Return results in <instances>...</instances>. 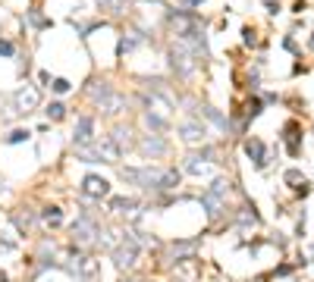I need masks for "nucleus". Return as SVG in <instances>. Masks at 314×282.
Here are the masks:
<instances>
[{
  "instance_id": "obj_28",
  "label": "nucleus",
  "mask_w": 314,
  "mask_h": 282,
  "mask_svg": "<svg viewBox=\"0 0 314 282\" xmlns=\"http://www.w3.org/2000/svg\"><path fill=\"white\" fill-rule=\"evenodd\" d=\"M28 138H32V132H28V129H13L10 135L4 138V144H22V141H28Z\"/></svg>"
},
{
  "instance_id": "obj_10",
  "label": "nucleus",
  "mask_w": 314,
  "mask_h": 282,
  "mask_svg": "<svg viewBox=\"0 0 314 282\" xmlns=\"http://www.w3.org/2000/svg\"><path fill=\"white\" fill-rule=\"evenodd\" d=\"M79 195L88 198V201H101V198L110 195V182L104 176H85L82 185H79Z\"/></svg>"
},
{
  "instance_id": "obj_37",
  "label": "nucleus",
  "mask_w": 314,
  "mask_h": 282,
  "mask_svg": "<svg viewBox=\"0 0 314 282\" xmlns=\"http://www.w3.org/2000/svg\"><path fill=\"white\" fill-rule=\"evenodd\" d=\"M305 10H308L305 0H295V4H292V13H305Z\"/></svg>"
},
{
  "instance_id": "obj_12",
  "label": "nucleus",
  "mask_w": 314,
  "mask_h": 282,
  "mask_svg": "<svg viewBox=\"0 0 314 282\" xmlns=\"http://www.w3.org/2000/svg\"><path fill=\"white\" fill-rule=\"evenodd\" d=\"M82 144H95V116H82L76 119V129H72V147H82Z\"/></svg>"
},
{
  "instance_id": "obj_35",
  "label": "nucleus",
  "mask_w": 314,
  "mask_h": 282,
  "mask_svg": "<svg viewBox=\"0 0 314 282\" xmlns=\"http://www.w3.org/2000/svg\"><path fill=\"white\" fill-rule=\"evenodd\" d=\"M283 47H286L289 53H299V44H295V38H292V35H286V38H283Z\"/></svg>"
},
{
  "instance_id": "obj_34",
  "label": "nucleus",
  "mask_w": 314,
  "mask_h": 282,
  "mask_svg": "<svg viewBox=\"0 0 314 282\" xmlns=\"http://www.w3.org/2000/svg\"><path fill=\"white\" fill-rule=\"evenodd\" d=\"M50 88H53V94H66L72 85H69L66 79H53V82H50Z\"/></svg>"
},
{
  "instance_id": "obj_7",
  "label": "nucleus",
  "mask_w": 314,
  "mask_h": 282,
  "mask_svg": "<svg viewBox=\"0 0 314 282\" xmlns=\"http://www.w3.org/2000/svg\"><path fill=\"white\" fill-rule=\"evenodd\" d=\"M72 276H79L82 282H101V263L95 257H88V254H79L76 263H69L66 267Z\"/></svg>"
},
{
  "instance_id": "obj_31",
  "label": "nucleus",
  "mask_w": 314,
  "mask_h": 282,
  "mask_svg": "<svg viewBox=\"0 0 314 282\" xmlns=\"http://www.w3.org/2000/svg\"><path fill=\"white\" fill-rule=\"evenodd\" d=\"M242 41H245L248 47H254V44H258V32H254L251 25H245V28H242Z\"/></svg>"
},
{
  "instance_id": "obj_9",
  "label": "nucleus",
  "mask_w": 314,
  "mask_h": 282,
  "mask_svg": "<svg viewBox=\"0 0 314 282\" xmlns=\"http://www.w3.org/2000/svg\"><path fill=\"white\" fill-rule=\"evenodd\" d=\"M176 132H179V138L186 141V144H205V141H208V126L201 122V116H195V119H182Z\"/></svg>"
},
{
  "instance_id": "obj_15",
  "label": "nucleus",
  "mask_w": 314,
  "mask_h": 282,
  "mask_svg": "<svg viewBox=\"0 0 314 282\" xmlns=\"http://www.w3.org/2000/svg\"><path fill=\"white\" fill-rule=\"evenodd\" d=\"M126 107H129V98H126V94H120V91H110L107 98L98 104V110L104 113V116H120Z\"/></svg>"
},
{
  "instance_id": "obj_8",
  "label": "nucleus",
  "mask_w": 314,
  "mask_h": 282,
  "mask_svg": "<svg viewBox=\"0 0 314 282\" xmlns=\"http://www.w3.org/2000/svg\"><path fill=\"white\" fill-rule=\"evenodd\" d=\"M135 150H138L141 157H151V160H154V157H163V154H167L170 144H167V138H163L160 132H154V135L148 132V135H141V138L135 141Z\"/></svg>"
},
{
  "instance_id": "obj_29",
  "label": "nucleus",
  "mask_w": 314,
  "mask_h": 282,
  "mask_svg": "<svg viewBox=\"0 0 314 282\" xmlns=\"http://www.w3.org/2000/svg\"><path fill=\"white\" fill-rule=\"evenodd\" d=\"M261 110H264V101H261V98H251V101L245 104V119L261 116Z\"/></svg>"
},
{
  "instance_id": "obj_26",
  "label": "nucleus",
  "mask_w": 314,
  "mask_h": 282,
  "mask_svg": "<svg viewBox=\"0 0 314 282\" xmlns=\"http://www.w3.org/2000/svg\"><path fill=\"white\" fill-rule=\"evenodd\" d=\"M25 19H28L35 28H50V19H47L41 10H35V7H28V10H25Z\"/></svg>"
},
{
  "instance_id": "obj_6",
  "label": "nucleus",
  "mask_w": 314,
  "mask_h": 282,
  "mask_svg": "<svg viewBox=\"0 0 314 282\" xmlns=\"http://www.w3.org/2000/svg\"><path fill=\"white\" fill-rule=\"evenodd\" d=\"M38 104H41V88L38 85H22V88H16L13 91V113L16 116H28V113H35L38 110Z\"/></svg>"
},
{
  "instance_id": "obj_22",
  "label": "nucleus",
  "mask_w": 314,
  "mask_h": 282,
  "mask_svg": "<svg viewBox=\"0 0 314 282\" xmlns=\"http://www.w3.org/2000/svg\"><path fill=\"white\" fill-rule=\"evenodd\" d=\"M138 44H145V32H126V35L120 38V53L135 50Z\"/></svg>"
},
{
  "instance_id": "obj_23",
  "label": "nucleus",
  "mask_w": 314,
  "mask_h": 282,
  "mask_svg": "<svg viewBox=\"0 0 314 282\" xmlns=\"http://www.w3.org/2000/svg\"><path fill=\"white\" fill-rule=\"evenodd\" d=\"M13 223H16V229H19V232H28L32 226H35V210H28V207L16 210V213H13Z\"/></svg>"
},
{
  "instance_id": "obj_3",
  "label": "nucleus",
  "mask_w": 314,
  "mask_h": 282,
  "mask_svg": "<svg viewBox=\"0 0 314 282\" xmlns=\"http://www.w3.org/2000/svg\"><path fill=\"white\" fill-rule=\"evenodd\" d=\"M167 25H170V32H173L176 41H186L192 32L201 28V16H198L195 10H186V7H182V10H170Z\"/></svg>"
},
{
  "instance_id": "obj_19",
  "label": "nucleus",
  "mask_w": 314,
  "mask_h": 282,
  "mask_svg": "<svg viewBox=\"0 0 314 282\" xmlns=\"http://www.w3.org/2000/svg\"><path fill=\"white\" fill-rule=\"evenodd\" d=\"M110 91H113V88H110V82H107V79H95V82L88 85V91H85V94H88V101L98 107V104H101V101L107 98Z\"/></svg>"
},
{
  "instance_id": "obj_27",
  "label": "nucleus",
  "mask_w": 314,
  "mask_h": 282,
  "mask_svg": "<svg viewBox=\"0 0 314 282\" xmlns=\"http://www.w3.org/2000/svg\"><path fill=\"white\" fill-rule=\"evenodd\" d=\"M47 119H50V122L66 119V104H63V101H50V104H47Z\"/></svg>"
},
{
  "instance_id": "obj_38",
  "label": "nucleus",
  "mask_w": 314,
  "mask_h": 282,
  "mask_svg": "<svg viewBox=\"0 0 314 282\" xmlns=\"http://www.w3.org/2000/svg\"><path fill=\"white\" fill-rule=\"evenodd\" d=\"M264 10H267V13H270V16H276V13H280V4H267V7H264Z\"/></svg>"
},
{
  "instance_id": "obj_20",
  "label": "nucleus",
  "mask_w": 314,
  "mask_h": 282,
  "mask_svg": "<svg viewBox=\"0 0 314 282\" xmlns=\"http://www.w3.org/2000/svg\"><path fill=\"white\" fill-rule=\"evenodd\" d=\"M110 210L123 213V216H135L138 213V201L135 198H110Z\"/></svg>"
},
{
  "instance_id": "obj_14",
  "label": "nucleus",
  "mask_w": 314,
  "mask_h": 282,
  "mask_svg": "<svg viewBox=\"0 0 314 282\" xmlns=\"http://www.w3.org/2000/svg\"><path fill=\"white\" fill-rule=\"evenodd\" d=\"M95 150H98L101 163H117V160L123 157V150L117 147V141L110 138V135H101V138H95Z\"/></svg>"
},
{
  "instance_id": "obj_2",
  "label": "nucleus",
  "mask_w": 314,
  "mask_h": 282,
  "mask_svg": "<svg viewBox=\"0 0 314 282\" xmlns=\"http://www.w3.org/2000/svg\"><path fill=\"white\" fill-rule=\"evenodd\" d=\"M226 195H230V182L226 179H214L208 185V192L201 195V207H205L208 220H220L226 210Z\"/></svg>"
},
{
  "instance_id": "obj_32",
  "label": "nucleus",
  "mask_w": 314,
  "mask_h": 282,
  "mask_svg": "<svg viewBox=\"0 0 314 282\" xmlns=\"http://www.w3.org/2000/svg\"><path fill=\"white\" fill-rule=\"evenodd\" d=\"M305 176L299 173V169H286V173H283V182H289V185H299Z\"/></svg>"
},
{
  "instance_id": "obj_13",
  "label": "nucleus",
  "mask_w": 314,
  "mask_h": 282,
  "mask_svg": "<svg viewBox=\"0 0 314 282\" xmlns=\"http://www.w3.org/2000/svg\"><path fill=\"white\" fill-rule=\"evenodd\" d=\"M283 141H286V150H289V157H299L302 154V126L289 119L283 126Z\"/></svg>"
},
{
  "instance_id": "obj_36",
  "label": "nucleus",
  "mask_w": 314,
  "mask_h": 282,
  "mask_svg": "<svg viewBox=\"0 0 314 282\" xmlns=\"http://www.w3.org/2000/svg\"><path fill=\"white\" fill-rule=\"evenodd\" d=\"M201 4H205V0H179V7H186V10H195Z\"/></svg>"
},
{
  "instance_id": "obj_25",
  "label": "nucleus",
  "mask_w": 314,
  "mask_h": 282,
  "mask_svg": "<svg viewBox=\"0 0 314 282\" xmlns=\"http://www.w3.org/2000/svg\"><path fill=\"white\" fill-rule=\"evenodd\" d=\"M41 220H44V223L50 226V229H57V226L63 223V210H60V207H53V204H50V207H44V210H41Z\"/></svg>"
},
{
  "instance_id": "obj_11",
  "label": "nucleus",
  "mask_w": 314,
  "mask_h": 282,
  "mask_svg": "<svg viewBox=\"0 0 314 282\" xmlns=\"http://www.w3.org/2000/svg\"><path fill=\"white\" fill-rule=\"evenodd\" d=\"M113 263H117V270H132L135 263H138V244H132L129 238H123L117 248H113Z\"/></svg>"
},
{
  "instance_id": "obj_18",
  "label": "nucleus",
  "mask_w": 314,
  "mask_h": 282,
  "mask_svg": "<svg viewBox=\"0 0 314 282\" xmlns=\"http://www.w3.org/2000/svg\"><path fill=\"white\" fill-rule=\"evenodd\" d=\"M132 135H135L132 126H117L113 132H110V138L117 141V147H120V150H132V147H135V138H132Z\"/></svg>"
},
{
  "instance_id": "obj_24",
  "label": "nucleus",
  "mask_w": 314,
  "mask_h": 282,
  "mask_svg": "<svg viewBox=\"0 0 314 282\" xmlns=\"http://www.w3.org/2000/svg\"><path fill=\"white\" fill-rule=\"evenodd\" d=\"M195 248H198V241H176V244H173V257H176V263H179V260H195V257H192Z\"/></svg>"
},
{
  "instance_id": "obj_4",
  "label": "nucleus",
  "mask_w": 314,
  "mask_h": 282,
  "mask_svg": "<svg viewBox=\"0 0 314 282\" xmlns=\"http://www.w3.org/2000/svg\"><path fill=\"white\" fill-rule=\"evenodd\" d=\"M167 60H170V69L179 75V79H192L195 75V69H198V56L182 44V41H176L170 50H167Z\"/></svg>"
},
{
  "instance_id": "obj_33",
  "label": "nucleus",
  "mask_w": 314,
  "mask_h": 282,
  "mask_svg": "<svg viewBox=\"0 0 314 282\" xmlns=\"http://www.w3.org/2000/svg\"><path fill=\"white\" fill-rule=\"evenodd\" d=\"M0 56H16V44L7 38H0Z\"/></svg>"
},
{
  "instance_id": "obj_17",
  "label": "nucleus",
  "mask_w": 314,
  "mask_h": 282,
  "mask_svg": "<svg viewBox=\"0 0 314 282\" xmlns=\"http://www.w3.org/2000/svg\"><path fill=\"white\" fill-rule=\"evenodd\" d=\"M141 122L151 129V132H167L170 129V116H163V113H154V110H141Z\"/></svg>"
},
{
  "instance_id": "obj_39",
  "label": "nucleus",
  "mask_w": 314,
  "mask_h": 282,
  "mask_svg": "<svg viewBox=\"0 0 314 282\" xmlns=\"http://www.w3.org/2000/svg\"><path fill=\"white\" fill-rule=\"evenodd\" d=\"M4 192H7V182H4V179H0V195H4Z\"/></svg>"
},
{
  "instance_id": "obj_30",
  "label": "nucleus",
  "mask_w": 314,
  "mask_h": 282,
  "mask_svg": "<svg viewBox=\"0 0 314 282\" xmlns=\"http://www.w3.org/2000/svg\"><path fill=\"white\" fill-rule=\"evenodd\" d=\"M254 223H258L254 207H242V210H239V226H254Z\"/></svg>"
},
{
  "instance_id": "obj_1",
  "label": "nucleus",
  "mask_w": 314,
  "mask_h": 282,
  "mask_svg": "<svg viewBox=\"0 0 314 282\" xmlns=\"http://www.w3.org/2000/svg\"><path fill=\"white\" fill-rule=\"evenodd\" d=\"M120 179L135 188H145V192H173L182 182L176 166H123Z\"/></svg>"
},
{
  "instance_id": "obj_16",
  "label": "nucleus",
  "mask_w": 314,
  "mask_h": 282,
  "mask_svg": "<svg viewBox=\"0 0 314 282\" xmlns=\"http://www.w3.org/2000/svg\"><path fill=\"white\" fill-rule=\"evenodd\" d=\"M245 157H248L258 169H264V166H267V147H264V141H261V138H248V141H245Z\"/></svg>"
},
{
  "instance_id": "obj_5",
  "label": "nucleus",
  "mask_w": 314,
  "mask_h": 282,
  "mask_svg": "<svg viewBox=\"0 0 314 282\" xmlns=\"http://www.w3.org/2000/svg\"><path fill=\"white\" fill-rule=\"evenodd\" d=\"M69 232H72V241H76V244H88V241H98L101 223L95 220V213H91V210H82V213L76 216V223L69 226Z\"/></svg>"
},
{
  "instance_id": "obj_21",
  "label": "nucleus",
  "mask_w": 314,
  "mask_h": 282,
  "mask_svg": "<svg viewBox=\"0 0 314 282\" xmlns=\"http://www.w3.org/2000/svg\"><path fill=\"white\" fill-rule=\"evenodd\" d=\"M95 4H98L101 13H107V16H126V13H129V0H95Z\"/></svg>"
}]
</instances>
